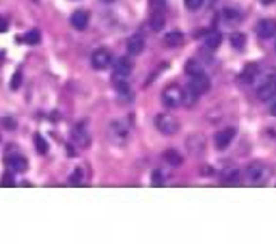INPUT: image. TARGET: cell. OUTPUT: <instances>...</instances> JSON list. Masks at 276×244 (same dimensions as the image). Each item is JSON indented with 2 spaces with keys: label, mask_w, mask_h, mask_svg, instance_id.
Wrapping results in <instances>:
<instances>
[{
  "label": "cell",
  "mask_w": 276,
  "mask_h": 244,
  "mask_svg": "<svg viewBox=\"0 0 276 244\" xmlns=\"http://www.w3.org/2000/svg\"><path fill=\"white\" fill-rule=\"evenodd\" d=\"M274 82H276V78H274Z\"/></svg>",
  "instance_id": "obj_33"
},
{
  "label": "cell",
  "mask_w": 276,
  "mask_h": 244,
  "mask_svg": "<svg viewBox=\"0 0 276 244\" xmlns=\"http://www.w3.org/2000/svg\"><path fill=\"white\" fill-rule=\"evenodd\" d=\"M145 50V39H143V35H134V37H129V41H128V52L129 54H140Z\"/></svg>",
  "instance_id": "obj_13"
},
{
  "label": "cell",
  "mask_w": 276,
  "mask_h": 244,
  "mask_svg": "<svg viewBox=\"0 0 276 244\" xmlns=\"http://www.w3.org/2000/svg\"><path fill=\"white\" fill-rule=\"evenodd\" d=\"M190 91L194 95H203V93L209 91V78L203 74H197V76H190Z\"/></svg>",
  "instance_id": "obj_4"
},
{
  "label": "cell",
  "mask_w": 276,
  "mask_h": 244,
  "mask_svg": "<svg viewBox=\"0 0 276 244\" xmlns=\"http://www.w3.org/2000/svg\"><path fill=\"white\" fill-rule=\"evenodd\" d=\"M233 138H235V130H233V128H224V130H220L214 136V145H216V149L224 151V149L231 145V141H233Z\"/></svg>",
  "instance_id": "obj_5"
},
{
  "label": "cell",
  "mask_w": 276,
  "mask_h": 244,
  "mask_svg": "<svg viewBox=\"0 0 276 244\" xmlns=\"http://www.w3.org/2000/svg\"><path fill=\"white\" fill-rule=\"evenodd\" d=\"M7 164H9V169H11L13 173H24L28 169V162H26V158H24L22 153H11V156L7 158Z\"/></svg>",
  "instance_id": "obj_9"
},
{
  "label": "cell",
  "mask_w": 276,
  "mask_h": 244,
  "mask_svg": "<svg viewBox=\"0 0 276 244\" xmlns=\"http://www.w3.org/2000/svg\"><path fill=\"white\" fill-rule=\"evenodd\" d=\"M222 22L224 24H238V22H242V13L235 11V9H224V11H222Z\"/></svg>",
  "instance_id": "obj_14"
},
{
  "label": "cell",
  "mask_w": 276,
  "mask_h": 244,
  "mask_svg": "<svg viewBox=\"0 0 276 244\" xmlns=\"http://www.w3.org/2000/svg\"><path fill=\"white\" fill-rule=\"evenodd\" d=\"M155 128L162 134H177L179 132V121L173 114H158L155 117Z\"/></svg>",
  "instance_id": "obj_2"
},
{
  "label": "cell",
  "mask_w": 276,
  "mask_h": 244,
  "mask_svg": "<svg viewBox=\"0 0 276 244\" xmlns=\"http://www.w3.org/2000/svg\"><path fill=\"white\" fill-rule=\"evenodd\" d=\"M19 82H22V74L18 72L16 76H13V80H11V87H13V89H18V84H19Z\"/></svg>",
  "instance_id": "obj_26"
},
{
  "label": "cell",
  "mask_w": 276,
  "mask_h": 244,
  "mask_svg": "<svg viewBox=\"0 0 276 244\" xmlns=\"http://www.w3.org/2000/svg\"><path fill=\"white\" fill-rule=\"evenodd\" d=\"M270 114H272V117H276V95L270 99Z\"/></svg>",
  "instance_id": "obj_27"
},
{
  "label": "cell",
  "mask_w": 276,
  "mask_h": 244,
  "mask_svg": "<svg viewBox=\"0 0 276 244\" xmlns=\"http://www.w3.org/2000/svg\"><path fill=\"white\" fill-rule=\"evenodd\" d=\"M84 177H87L84 169H82V167H78L76 171H74V175H72V179H69V182H72V184H82V182H84Z\"/></svg>",
  "instance_id": "obj_21"
},
{
  "label": "cell",
  "mask_w": 276,
  "mask_h": 244,
  "mask_svg": "<svg viewBox=\"0 0 276 244\" xmlns=\"http://www.w3.org/2000/svg\"><path fill=\"white\" fill-rule=\"evenodd\" d=\"M153 184H162V173H160V171L153 173Z\"/></svg>",
  "instance_id": "obj_28"
},
{
  "label": "cell",
  "mask_w": 276,
  "mask_h": 244,
  "mask_svg": "<svg viewBox=\"0 0 276 244\" xmlns=\"http://www.w3.org/2000/svg\"><path fill=\"white\" fill-rule=\"evenodd\" d=\"M91 63H93L95 69H106L110 63H112V52L106 50V48L95 50V52L91 54Z\"/></svg>",
  "instance_id": "obj_3"
},
{
  "label": "cell",
  "mask_w": 276,
  "mask_h": 244,
  "mask_svg": "<svg viewBox=\"0 0 276 244\" xmlns=\"http://www.w3.org/2000/svg\"><path fill=\"white\" fill-rule=\"evenodd\" d=\"M255 31H257V35L261 39H272L276 35V22L274 19H261Z\"/></svg>",
  "instance_id": "obj_8"
},
{
  "label": "cell",
  "mask_w": 276,
  "mask_h": 244,
  "mask_svg": "<svg viewBox=\"0 0 276 244\" xmlns=\"http://www.w3.org/2000/svg\"><path fill=\"white\" fill-rule=\"evenodd\" d=\"M7 28H9V19L0 16V33H4V31H7Z\"/></svg>",
  "instance_id": "obj_25"
},
{
  "label": "cell",
  "mask_w": 276,
  "mask_h": 244,
  "mask_svg": "<svg viewBox=\"0 0 276 244\" xmlns=\"http://www.w3.org/2000/svg\"><path fill=\"white\" fill-rule=\"evenodd\" d=\"M246 173H248V179L253 184H263L265 179H268V171H265V167H263V164H259V162L250 164Z\"/></svg>",
  "instance_id": "obj_6"
},
{
  "label": "cell",
  "mask_w": 276,
  "mask_h": 244,
  "mask_svg": "<svg viewBox=\"0 0 276 244\" xmlns=\"http://www.w3.org/2000/svg\"><path fill=\"white\" fill-rule=\"evenodd\" d=\"M162 26H164V18L162 16H153V19H151V28H153V31H160Z\"/></svg>",
  "instance_id": "obj_23"
},
{
  "label": "cell",
  "mask_w": 276,
  "mask_h": 244,
  "mask_svg": "<svg viewBox=\"0 0 276 244\" xmlns=\"http://www.w3.org/2000/svg\"><path fill=\"white\" fill-rule=\"evenodd\" d=\"M203 2H207V4H214V0H203Z\"/></svg>",
  "instance_id": "obj_31"
},
{
  "label": "cell",
  "mask_w": 276,
  "mask_h": 244,
  "mask_svg": "<svg viewBox=\"0 0 276 244\" xmlns=\"http://www.w3.org/2000/svg\"><path fill=\"white\" fill-rule=\"evenodd\" d=\"M22 41L31 43V46H33V43H39V41H41V33H39V31H31V33H26V37H24Z\"/></svg>",
  "instance_id": "obj_20"
},
{
  "label": "cell",
  "mask_w": 276,
  "mask_h": 244,
  "mask_svg": "<svg viewBox=\"0 0 276 244\" xmlns=\"http://www.w3.org/2000/svg\"><path fill=\"white\" fill-rule=\"evenodd\" d=\"M259 2H261V4H272L274 0H259Z\"/></svg>",
  "instance_id": "obj_30"
},
{
  "label": "cell",
  "mask_w": 276,
  "mask_h": 244,
  "mask_svg": "<svg viewBox=\"0 0 276 244\" xmlns=\"http://www.w3.org/2000/svg\"><path fill=\"white\" fill-rule=\"evenodd\" d=\"M72 26L78 28V31H84V28L89 26V13L82 11V9L74 11V13H72Z\"/></svg>",
  "instance_id": "obj_11"
},
{
  "label": "cell",
  "mask_w": 276,
  "mask_h": 244,
  "mask_svg": "<svg viewBox=\"0 0 276 244\" xmlns=\"http://www.w3.org/2000/svg\"><path fill=\"white\" fill-rule=\"evenodd\" d=\"M185 74H188V76H197V74H203V69H201L197 61H190L188 65H185Z\"/></svg>",
  "instance_id": "obj_19"
},
{
  "label": "cell",
  "mask_w": 276,
  "mask_h": 244,
  "mask_svg": "<svg viewBox=\"0 0 276 244\" xmlns=\"http://www.w3.org/2000/svg\"><path fill=\"white\" fill-rule=\"evenodd\" d=\"M164 160L177 167V164H182V156L177 151H173V149H168V151H164Z\"/></svg>",
  "instance_id": "obj_18"
},
{
  "label": "cell",
  "mask_w": 276,
  "mask_h": 244,
  "mask_svg": "<svg viewBox=\"0 0 276 244\" xmlns=\"http://www.w3.org/2000/svg\"><path fill=\"white\" fill-rule=\"evenodd\" d=\"M184 95L185 93L182 91V87H177V84H170L162 91V102L164 106L168 108H177V106H184Z\"/></svg>",
  "instance_id": "obj_1"
},
{
  "label": "cell",
  "mask_w": 276,
  "mask_h": 244,
  "mask_svg": "<svg viewBox=\"0 0 276 244\" xmlns=\"http://www.w3.org/2000/svg\"><path fill=\"white\" fill-rule=\"evenodd\" d=\"M201 4H203V0H185V7H188L190 11H197Z\"/></svg>",
  "instance_id": "obj_24"
},
{
  "label": "cell",
  "mask_w": 276,
  "mask_h": 244,
  "mask_svg": "<svg viewBox=\"0 0 276 244\" xmlns=\"http://www.w3.org/2000/svg\"><path fill=\"white\" fill-rule=\"evenodd\" d=\"M229 39H231V46L238 48V50H242L246 46V35L244 33H231Z\"/></svg>",
  "instance_id": "obj_16"
},
{
  "label": "cell",
  "mask_w": 276,
  "mask_h": 244,
  "mask_svg": "<svg viewBox=\"0 0 276 244\" xmlns=\"http://www.w3.org/2000/svg\"><path fill=\"white\" fill-rule=\"evenodd\" d=\"M164 43H166V46H182L184 43V33L173 31V33L164 35Z\"/></svg>",
  "instance_id": "obj_15"
},
{
  "label": "cell",
  "mask_w": 276,
  "mask_h": 244,
  "mask_svg": "<svg viewBox=\"0 0 276 244\" xmlns=\"http://www.w3.org/2000/svg\"><path fill=\"white\" fill-rule=\"evenodd\" d=\"M132 61L129 58H119L117 63H114V80H125V78L132 74Z\"/></svg>",
  "instance_id": "obj_7"
},
{
  "label": "cell",
  "mask_w": 276,
  "mask_h": 244,
  "mask_svg": "<svg viewBox=\"0 0 276 244\" xmlns=\"http://www.w3.org/2000/svg\"><path fill=\"white\" fill-rule=\"evenodd\" d=\"M257 95H259V99H263V102H270V99L276 95V82H274V78H272V80H268L265 84H261L259 91H257Z\"/></svg>",
  "instance_id": "obj_10"
},
{
  "label": "cell",
  "mask_w": 276,
  "mask_h": 244,
  "mask_svg": "<svg viewBox=\"0 0 276 244\" xmlns=\"http://www.w3.org/2000/svg\"><path fill=\"white\" fill-rule=\"evenodd\" d=\"M74 138H76L78 145H89V132H87V123L84 121L74 126Z\"/></svg>",
  "instance_id": "obj_12"
},
{
  "label": "cell",
  "mask_w": 276,
  "mask_h": 244,
  "mask_svg": "<svg viewBox=\"0 0 276 244\" xmlns=\"http://www.w3.org/2000/svg\"><path fill=\"white\" fill-rule=\"evenodd\" d=\"M205 43H207V48H218L220 43H222V35L220 33H209L207 35V39H205Z\"/></svg>",
  "instance_id": "obj_17"
},
{
  "label": "cell",
  "mask_w": 276,
  "mask_h": 244,
  "mask_svg": "<svg viewBox=\"0 0 276 244\" xmlns=\"http://www.w3.org/2000/svg\"><path fill=\"white\" fill-rule=\"evenodd\" d=\"M0 184H2V186H13V179H11V175H7V177H4Z\"/></svg>",
  "instance_id": "obj_29"
},
{
  "label": "cell",
  "mask_w": 276,
  "mask_h": 244,
  "mask_svg": "<svg viewBox=\"0 0 276 244\" xmlns=\"http://www.w3.org/2000/svg\"><path fill=\"white\" fill-rule=\"evenodd\" d=\"M35 145H37L39 153H46L48 151V145H46V141H43V136H35Z\"/></svg>",
  "instance_id": "obj_22"
},
{
  "label": "cell",
  "mask_w": 276,
  "mask_h": 244,
  "mask_svg": "<svg viewBox=\"0 0 276 244\" xmlns=\"http://www.w3.org/2000/svg\"><path fill=\"white\" fill-rule=\"evenodd\" d=\"M104 2H112V0H104Z\"/></svg>",
  "instance_id": "obj_32"
}]
</instances>
